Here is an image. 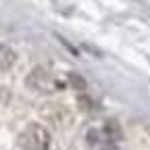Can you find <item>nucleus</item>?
Masks as SVG:
<instances>
[{
    "mask_svg": "<svg viewBox=\"0 0 150 150\" xmlns=\"http://www.w3.org/2000/svg\"><path fill=\"white\" fill-rule=\"evenodd\" d=\"M88 144L94 150H119V146H121L119 125L108 121L102 127H92L88 131Z\"/></svg>",
    "mask_w": 150,
    "mask_h": 150,
    "instance_id": "1",
    "label": "nucleus"
},
{
    "mask_svg": "<svg viewBox=\"0 0 150 150\" xmlns=\"http://www.w3.org/2000/svg\"><path fill=\"white\" fill-rule=\"evenodd\" d=\"M19 144L23 150H48L50 148V134L42 125H29L21 136Z\"/></svg>",
    "mask_w": 150,
    "mask_h": 150,
    "instance_id": "2",
    "label": "nucleus"
}]
</instances>
